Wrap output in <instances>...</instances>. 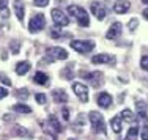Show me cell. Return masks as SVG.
Instances as JSON below:
<instances>
[{
    "instance_id": "36",
    "label": "cell",
    "mask_w": 148,
    "mask_h": 140,
    "mask_svg": "<svg viewBox=\"0 0 148 140\" xmlns=\"http://www.w3.org/2000/svg\"><path fill=\"white\" fill-rule=\"evenodd\" d=\"M63 118H65L66 121L69 120V110L68 109H63Z\"/></svg>"
},
{
    "instance_id": "30",
    "label": "cell",
    "mask_w": 148,
    "mask_h": 140,
    "mask_svg": "<svg viewBox=\"0 0 148 140\" xmlns=\"http://www.w3.org/2000/svg\"><path fill=\"white\" fill-rule=\"evenodd\" d=\"M137 25H139V20H137V19H131V20H129V24H128V27H129V30H131V31L136 30Z\"/></svg>"
},
{
    "instance_id": "29",
    "label": "cell",
    "mask_w": 148,
    "mask_h": 140,
    "mask_svg": "<svg viewBox=\"0 0 148 140\" xmlns=\"http://www.w3.org/2000/svg\"><path fill=\"white\" fill-rule=\"evenodd\" d=\"M35 99L38 101V104H46V94H43V93H38L36 96H35Z\"/></svg>"
},
{
    "instance_id": "12",
    "label": "cell",
    "mask_w": 148,
    "mask_h": 140,
    "mask_svg": "<svg viewBox=\"0 0 148 140\" xmlns=\"http://www.w3.org/2000/svg\"><path fill=\"white\" fill-rule=\"evenodd\" d=\"M129 8H131V3L128 0H117L114 3V11L117 14H125V13L129 11Z\"/></svg>"
},
{
    "instance_id": "13",
    "label": "cell",
    "mask_w": 148,
    "mask_h": 140,
    "mask_svg": "<svg viewBox=\"0 0 148 140\" xmlns=\"http://www.w3.org/2000/svg\"><path fill=\"white\" fill-rule=\"evenodd\" d=\"M91 61L95 65H104V63H115V57L114 55H109V54H99V55H95L91 58Z\"/></svg>"
},
{
    "instance_id": "11",
    "label": "cell",
    "mask_w": 148,
    "mask_h": 140,
    "mask_svg": "<svg viewBox=\"0 0 148 140\" xmlns=\"http://www.w3.org/2000/svg\"><path fill=\"white\" fill-rule=\"evenodd\" d=\"M13 10H14V14L17 17V20L22 22L24 16H25V6H24L22 0H14V2H13Z\"/></svg>"
},
{
    "instance_id": "14",
    "label": "cell",
    "mask_w": 148,
    "mask_h": 140,
    "mask_svg": "<svg viewBox=\"0 0 148 140\" xmlns=\"http://www.w3.org/2000/svg\"><path fill=\"white\" fill-rule=\"evenodd\" d=\"M47 123H49V128H52V129H54V132H57V134L63 131L62 124H60L58 118L55 117V115H49V117H47Z\"/></svg>"
},
{
    "instance_id": "34",
    "label": "cell",
    "mask_w": 148,
    "mask_h": 140,
    "mask_svg": "<svg viewBox=\"0 0 148 140\" xmlns=\"http://www.w3.org/2000/svg\"><path fill=\"white\" fill-rule=\"evenodd\" d=\"M8 96V90H5L3 87H0V99H3V98Z\"/></svg>"
},
{
    "instance_id": "10",
    "label": "cell",
    "mask_w": 148,
    "mask_h": 140,
    "mask_svg": "<svg viewBox=\"0 0 148 140\" xmlns=\"http://www.w3.org/2000/svg\"><path fill=\"white\" fill-rule=\"evenodd\" d=\"M96 101H98V106L103 107V109H107V107L112 106V96L106 92H101L99 94L96 96Z\"/></svg>"
},
{
    "instance_id": "37",
    "label": "cell",
    "mask_w": 148,
    "mask_h": 140,
    "mask_svg": "<svg viewBox=\"0 0 148 140\" xmlns=\"http://www.w3.org/2000/svg\"><path fill=\"white\" fill-rule=\"evenodd\" d=\"M142 14H143V17H145V19L148 20V8H147V10H143V13H142Z\"/></svg>"
},
{
    "instance_id": "16",
    "label": "cell",
    "mask_w": 148,
    "mask_h": 140,
    "mask_svg": "<svg viewBox=\"0 0 148 140\" xmlns=\"http://www.w3.org/2000/svg\"><path fill=\"white\" fill-rule=\"evenodd\" d=\"M52 98H54L55 102H66L68 101V94H66L65 90H54L52 92Z\"/></svg>"
},
{
    "instance_id": "5",
    "label": "cell",
    "mask_w": 148,
    "mask_h": 140,
    "mask_svg": "<svg viewBox=\"0 0 148 140\" xmlns=\"http://www.w3.org/2000/svg\"><path fill=\"white\" fill-rule=\"evenodd\" d=\"M47 60L49 61H54V60H66L68 58V52H66V49L63 47H49L47 51Z\"/></svg>"
},
{
    "instance_id": "21",
    "label": "cell",
    "mask_w": 148,
    "mask_h": 140,
    "mask_svg": "<svg viewBox=\"0 0 148 140\" xmlns=\"http://www.w3.org/2000/svg\"><path fill=\"white\" fill-rule=\"evenodd\" d=\"M136 107H137V113L140 115V118L147 120V104L143 102V101H137Z\"/></svg>"
},
{
    "instance_id": "23",
    "label": "cell",
    "mask_w": 148,
    "mask_h": 140,
    "mask_svg": "<svg viewBox=\"0 0 148 140\" xmlns=\"http://www.w3.org/2000/svg\"><path fill=\"white\" fill-rule=\"evenodd\" d=\"M13 110L14 112H17V113H30L32 112V109L29 106H25V104H14V106H13Z\"/></svg>"
},
{
    "instance_id": "18",
    "label": "cell",
    "mask_w": 148,
    "mask_h": 140,
    "mask_svg": "<svg viewBox=\"0 0 148 140\" xmlns=\"http://www.w3.org/2000/svg\"><path fill=\"white\" fill-rule=\"evenodd\" d=\"M30 71V63L29 61H19L16 65V72L19 76H24V74H27V72Z\"/></svg>"
},
{
    "instance_id": "33",
    "label": "cell",
    "mask_w": 148,
    "mask_h": 140,
    "mask_svg": "<svg viewBox=\"0 0 148 140\" xmlns=\"http://www.w3.org/2000/svg\"><path fill=\"white\" fill-rule=\"evenodd\" d=\"M140 137H142V140H148V126H145V128L142 129V134H140Z\"/></svg>"
},
{
    "instance_id": "31",
    "label": "cell",
    "mask_w": 148,
    "mask_h": 140,
    "mask_svg": "<svg viewBox=\"0 0 148 140\" xmlns=\"http://www.w3.org/2000/svg\"><path fill=\"white\" fill-rule=\"evenodd\" d=\"M140 66H142V69L148 71V57H142V60H140Z\"/></svg>"
},
{
    "instance_id": "7",
    "label": "cell",
    "mask_w": 148,
    "mask_h": 140,
    "mask_svg": "<svg viewBox=\"0 0 148 140\" xmlns=\"http://www.w3.org/2000/svg\"><path fill=\"white\" fill-rule=\"evenodd\" d=\"M73 90H74V93L77 94V98H79L82 102H88V88H87L84 83L74 82L73 83Z\"/></svg>"
},
{
    "instance_id": "26",
    "label": "cell",
    "mask_w": 148,
    "mask_h": 140,
    "mask_svg": "<svg viewBox=\"0 0 148 140\" xmlns=\"http://www.w3.org/2000/svg\"><path fill=\"white\" fill-rule=\"evenodd\" d=\"M10 49H11V52L13 54H19V51H21V41H17V40H13L11 43H10Z\"/></svg>"
},
{
    "instance_id": "9",
    "label": "cell",
    "mask_w": 148,
    "mask_h": 140,
    "mask_svg": "<svg viewBox=\"0 0 148 140\" xmlns=\"http://www.w3.org/2000/svg\"><path fill=\"white\" fill-rule=\"evenodd\" d=\"M121 31H123L121 22H114L110 25V29L107 30V33H106V38L107 40H117L120 35H121Z\"/></svg>"
},
{
    "instance_id": "22",
    "label": "cell",
    "mask_w": 148,
    "mask_h": 140,
    "mask_svg": "<svg viewBox=\"0 0 148 140\" xmlns=\"http://www.w3.org/2000/svg\"><path fill=\"white\" fill-rule=\"evenodd\" d=\"M13 134H14V135H19V137H30V132L27 131L25 128H22V126H14V129H13Z\"/></svg>"
},
{
    "instance_id": "20",
    "label": "cell",
    "mask_w": 148,
    "mask_h": 140,
    "mask_svg": "<svg viewBox=\"0 0 148 140\" xmlns=\"http://www.w3.org/2000/svg\"><path fill=\"white\" fill-rule=\"evenodd\" d=\"M110 126H112V129H114L115 134H120V132H121V117H120V115H117V117L112 118Z\"/></svg>"
},
{
    "instance_id": "8",
    "label": "cell",
    "mask_w": 148,
    "mask_h": 140,
    "mask_svg": "<svg viewBox=\"0 0 148 140\" xmlns=\"http://www.w3.org/2000/svg\"><path fill=\"white\" fill-rule=\"evenodd\" d=\"M90 10H91V14L96 17L98 20H103L104 17H106V14H107V11H106V6H104L101 2H91Z\"/></svg>"
},
{
    "instance_id": "32",
    "label": "cell",
    "mask_w": 148,
    "mask_h": 140,
    "mask_svg": "<svg viewBox=\"0 0 148 140\" xmlns=\"http://www.w3.org/2000/svg\"><path fill=\"white\" fill-rule=\"evenodd\" d=\"M0 80H2L3 83H6V85H11V80H10L8 77H6V76L3 74V72H0Z\"/></svg>"
},
{
    "instance_id": "25",
    "label": "cell",
    "mask_w": 148,
    "mask_h": 140,
    "mask_svg": "<svg viewBox=\"0 0 148 140\" xmlns=\"http://www.w3.org/2000/svg\"><path fill=\"white\" fill-rule=\"evenodd\" d=\"M137 134H139V128H137V126H132V128L128 131L126 140H137Z\"/></svg>"
},
{
    "instance_id": "39",
    "label": "cell",
    "mask_w": 148,
    "mask_h": 140,
    "mask_svg": "<svg viewBox=\"0 0 148 140\" xmlns=\"http://www.w3.org/2000/svg\"><path fill=\"white\" fill-rule=\"evenodd\" d=\"M69 140H74V139H69Z\"/></svg>"
},
{
    "instance_id": "28",
    "label": "cell",
    "mask_w": 148,
    "mask_h": 140,
    "mask_svg": "<svg viewBox=\"0 0 148 140\" xmlns=\"http://www.w3.org/2000/svg\"><path fill=\"white\" fill-rule=\"evenodd\" d=\"M33 3L36 6H40V8H44V6L49 5V0H33Z\"/></svg>"
},
{
    "instance_id": "35",
    "label": "cell",
    "mask_w": 148,
    "mask_h": 140,
    "mask_svg": "<svg viewBox=\"0 0 148 140\" xmlns=\"http://www.w3.org/2000/svg\"><path fill=\"white\" fill-rule=\"evenodd\" d=\"M6 6H8V3H6V0H0V11H3V10H8Z\"/></svg>"
},
{
    "instance_id": "6",
    "label": "cell",
    "mask_w": 148,
    "mask_h": 140,
    "mask_svg": "<svg viewBox=\"0 0 148 140\" xmlns=\"http://www.w3.org/2000/svg\"><path fill=\"white\" fill-rule=\"evenodd\" d=\"M52 20L55 22V25H58V27H66L69 24V19H68V16L65 14V13L62 11V10H58V8H54L52 10Z\"/></svg>"
},
{
    "instance_id": "27",
    "label": "cell",
    "mask_w": 148,
    "mask_h": 140,
    "mask_svg": "<svg viewBox=\"0 0 148 140\" xmlns=\"http://www.w3.org/2000/svg\"><path fill=\"white\" fill-rule=\"evenodd\" d=\"M16 96L19 98V99H27V98H29V90H27V88H21L19 92L16 93Z\"/></svg>"
},
{
    "instance_id": "15",
    "label": "cell",
    "mask_w": 148,
    "mask_h": 140,
    "mask_svg": "<svg viewBox=\"0 0 148 140\" xmlns=\"http://www.w3.org/2000/svg\"><path fill=\"white\" fill-rule=\"evenodd\" d=\"M88 82H91L95 87H99V83H103V74H101L99 71H96V72H90V74H87V77H85Z\"/></svg>"
},
{
    "instance_id": "1",
    "label": "cell",
    "mask_w": 148,
    "mask_h": 140,
    "mask_svg": "<svg viewBox=\"0 0 148 140\" xmlns=\"http://www.w3.org/2000/svg\"><path fill=\"white\" fill-rule=\"evenodd\" d=\"M68 13L76 17L80 27H88L90 25V17H88V14H87V11L84 8H80V6H77V5H69L68 6Z\"/></svg>"
},
{
    "instance_id": "17",
    "label": "cell",
    "mask_w": 148,
    "mask_h": 140,
    "mask_svg": "<svg viewBox=\"0 0 148 140\" xmlns=\"http://www.w3.org/2000/svg\"><path fill=\"white\" fill-rule=\"evenodd\" d=\"M33 82L38 83V85H46V83L49 82V77H47V74H44L43 71H38L36 74L33 76Z\"/></svg>"
},
{
    "instance_id": "38",
    "label": "cell",
    "mask_w": 148,
    "mask_h": 140,
    "mask_svg": "<svg viewBox=\"0 0 148 140\" xmlns=\"http://www.w3.org/2000/svg\"><path fill=\"white\" fill-rule=\"evenodd\" d=\"M142 3L143 5H148V0H142Z\"/></svg>"
},
{
    "instance_id": "24",
    "label": "cell",
    "mask_w": 148,
    "mask_h": 140,
    "mask_svg": "<svg viewBox=\"0 0 148 140\" xmlns=\"http://www.w3.org/2000/svg\"><path fill=\"white\" fill-rule=\"evenodd\" d=\"M62 77L66 80L73 79V65H68L65 69H62Z\"/></svg>"
},
{
    "instance_id": "4",
    "label": "cell",
    "mask_w": 148,
    "mask_h": 140,
    "mask_svg": "<svg viewBox=\"0 0 148 140\" xmlns=\"http://www.w3.org/2000/svg\"><path fill=\"white\" fill-rule=\"evenodd\" d=\"M71 47L79 54H88V52L93 51L95 43L93 41H82V40H74L71 41Z\"/></svg>"
},
{
    "instance_id": "3",
    "label": "cell",
    "mask_w": 148,
    "mask_h": 140,
    "mask_svg": "<svg viewBox=\"0 0 148 140\" xmlns=\"http://www.w3.org/2000/svg\"><path fill=\"white\" fill-rule=\"evenodd\" d=\"M44 27H46V19L41 13H36L29 22V31L30 33H40Z\"/></svg>"
},
{
    "instance_id": "2",
    "label": "cell",
    "mask_w": 148,
    "mask_h": 140,
    "mask_svg": "<svg viewBox=\"0 0 148 140\" xmlns=\"http://www.w3.org/2000/svg\"><path fill=\"white\" fill-rule=\"evenodd\" d=\"M88 120L91 123V128H93L95 132H98V134H106V121L103 118V115L98 113V112H90L88 113Z\"/></svg>"
},
{
    "instance_id": "19",
    "label": "cell",
    "mask_w": 148,
    "mask_h": 140,
    "mask_svg": "<svg viewBox=\"0 0 148 140\" xmlns=\"http://www.w3.org/2000/svg\"><path fill=\"white\" fill-rule=\"evenodd\" d=\"M120 117H121V120L128 121V123H134V121L137 120V115H134L129 109H125L121 113H120Z\"/></svg>"
}]
</instances>
